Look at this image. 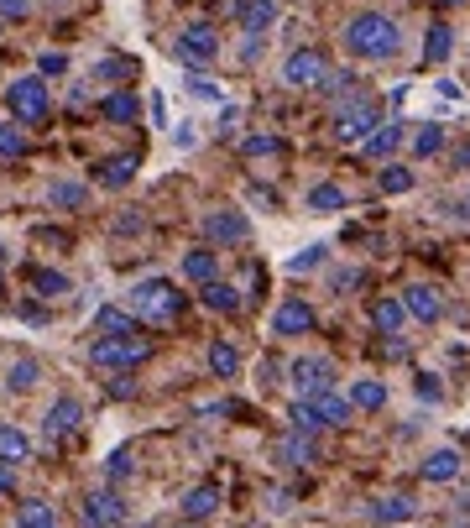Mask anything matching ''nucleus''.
I'll return each mask as SVG.
<instances>
[{
	"instance_id": "f257e3e1",
	"label": "nucleus",
	"mask_w": 470,
	"mask_h": 528,
	"mask_svg": "<svg viewBox=\"0 0 470 528\" xmlns=\"http://www.w3.org/2000/svg\"><path fill=\"white\" fill-rule=\"evenodd\" d=\"M345 48L356 53V58L382 63V58H397V53H403V32H397V21H392V16H382V11H361V16L345 27Z\"/></svg>"
},
{
	"instance_id": "f03ea898",
	"label": "nucleus",
	"mask_w": 470,
	"mask_h": 528,
	"mask_svg": "<svg viewBox=\"0 0 470 528\" xmlns=\"http://www.w3.org/2000/svg\"><path fill=\"white\" fill-rule=\"evenodd\" d=\"M350 398L345 393H319V398H303V403H293V434H314V429H340L345 419H350Z\"/></svg>"
},
{
	"instance_id": "7ed1b4c3",
	"label": "nucleus",
	"mask_w": 470,
	"mask_h": 528,
	"mask_svg": "<svg viewBox=\"0 0 470 528\" xmlns=\"http://www.w3.org/2000/svg\"><path fill=\"white\" fill-rule=\"evenodd\" d=\"M183 309V293L168 283V278H147L131 288V319H152V325H168V319H178Z\"/></svg>"
},
{
	"instance_id": "20e7f679",
	"label": "nucleus",
	"mask_w": 470,
	"mask_h": 528,
	"mask_svg": "<svg viewBox=\"0 0 470 528\" xmlns=\"http://www.w3.org/2000/svg\"><path fill=\"white\" fill-rule=\"evenodd\" d=\"M173 58L188 63V68H209L220 58V32L209 27V21H194V27H183L173 37Z\"/></svg>"
},
{
	"instance_id": "39448f33",
	"label": "nucleus",
	"mask_w": 470,
	"mask_h": 528,
	"mask_svg": "<svg viewBox=\"0 0 470 528\" xmlns=\"http://www.w3.org/2000/svg\"><path fill=\"white\" fill-rule=\"evenodd\" d=\"M6 105H11V116L21 121V126H32V121H42L47 110H53V95H47V79H37V74H27V79H16L11 89H6Z\"/></svg>"
},
{
	"instance_id": "423d86ee",
	"label": "nucleus",
	"mask_w": 470,
	"mask_h": 528,
	"mask_svg": "<svg viewBox=\"0 0 470 528\" xmlns=\"http://www.w3.org/2000/svg\"><path fill=\"white\" fill-rule=\"evenodd\" d=\"M147 356H152V346L136 335L131 340H94L89 346V361L100 366V372H131V366H141Z\"/></svg>"
},
{
	"instance_id": "0eeeda50",
	"label": "nucleus",
	"mask_w": 470,
	"mask_h": 528,
	"mask_svg": "<svg viewBox=\"0 0 470 528\" xmlns=\"http://www.w3.org/2000/svg\"><path fill=\"white\" fill-rule=\"evenodd\" d=\"M376 126H382V105L376 100H345L335 110V136L340 142H366Z\"/></svg>"
},
{
	"instance_id": "6e6552de",
	"label": "nucleus",
	"mask_w": 470,
	"mask_h": 528,
	"mask_svg": "<svg viewBox=\"0 0 470 528\" xmlns=\"http://www.w3.org/2000/svg\"><path fill=\"white\" fill-rule=\"evenodd\" d=\"M288 382H293L298 403H303V398H319V393H329V387H335V366H329L324 356H298V361L288 366Z\"/></svg>"
},
{
	"instance_id": "1a4fd4ad",
	"label": "nucleus",
	"mask_w": 470,
	"mask_h": 528,
	"mask_svg": "<svg viewBox=\"0 0 470 528\" xmlns=\"http://www.w3.org/2000/svg\"><path fill=\"white\" fill-rule=\"evenodd\" d=\"M79 518H84V528H121V518H126V502H121V492H89L84 497V508H79Z\"/></svg>"
},
{
	"instance_id": "9d476101",
	"label": "nucleus",
	"mask_w": 470,
	"mask_h": 528,
	"mask_svg": "<svg viewBox=\"0 0 470 528\" xmlns=\"http://www.w3.org/2000/svg\"><path fill=\"white\" fill-rule=\"evenodd\" d=\"M204 236L215 241V246H241L251 236V220L241 210H209L204 215Z\"/></svg>"
},
{
	"instance_id": "9b49d317",
	"label": "nucleus",
	"mask_w": 470,
	"mask_h": 528,
	"mask_svg": "<svg viewBox=\"0 0 470 528\" xmlns=\"http://www.w3.org/2000/svg\"><path fill=\"white\" fill-rule=\"evenodd\" d=\"M324 74H329V63H324V53H314V48H298L288 63H282V79H288L293 89H319Z\"/></svg>"
},
{
	"instance_id": "f8f14e48",
	"label": "nucleus",
	"mask_w": 470,
	"mask_h": 528,
	"mask_svg": "<svg viewBox=\"0 0 470 528\" xmlns=\"http://www.w3.org/2000/svg\"><path fill=\"white\" fill-rule=\"evenodd\" d=\"M79 424H84V403L79 398H58L53 408H47V419H42V434L47 440H68Z\"/></svg>"
},
{
	"instance_id": "ddd939ff",
	"label": "nucleus",
	"mask_w": 470,
	"mask_h": 528,
	"mask_svg": "<svg viewBox=\"0 0 470 528\" xmlns=\"http://www.w3.org/2000/svg\"><path fill=\"white\" fill-rule=\"evenodd\" d=\"M397 304H403V314L423 319V325H434V319L444 314V304H439V293H434L429 283H408V288H403V298H397Z\"/></svg>"
},
{
	"instance_id": "4468645a",
	"label": "nucleus",
	"mask_w": 470,
	"mask_h": 528,
	"mask_svg": "<svg viewBox=\"0 0 470 528\" xmlns=\"http://www.w3.org/2000/svg\"><path fill=\"white\" fill-rule=\"evenodd\" d=\"M178 508H183L188 523H204L209 513H220V487H215V481H199V487H188V492H183Z\"/></svg>"
},
{
	"instance_id": "2eb2a0df",
	"label": "nucleus",
	"mask_w": 470,
	"mask_h": 528,
	"mask_svg": "<svg viewBox=\"0 0 470 528\" xmlns=\"http://www.w3.org/2000/svg\"><path fill=\"white\" fill-rule=\"evenodd\" d=\"M314 330V309L303 298H288L277 314H272V335H309Z\"/></svg>"
},
{
	"instance_id": "dca6fc26",
	"label": "nucleus",
	"mask_w": 470,
	"mask_h": 528,
	"mask_svg": "<svg viewBox=\"0 0 470 528\" xmlns=\"http://www.w3.org/2000/svg\"><path fill=\"white\" fill-rule=\"evenodd\" d=\"M235 21L246 27V37H262L277 21V0H235Z\"/></svg>"
},
{
	"instance_id": "f3484780",
	"label": "nucleus",
	"mask_w": 470,
	"mask_h": 528,
	"mask_svg": "<svg viewBox=\"0 0 470 528\" xmlns=\"http://www.w3.org/2000/svg\"><path fill=\"white\" fill-rule=\"evenodd\" d=\"M94 335H100V340H131V335H136V319H131V309H115V304H105L100 314H94Z\"/></svg>"
},
{
	"instance_id": "a211bd4d",
	"label": "nucleus",
	"mask_w": 470,
	"mask_h": 528,
	"mask_svg": "<svg viewBox=\"0 0 470 528\" xmlns=\"http://www.w3.org/2000/svg\"><path fill=\"white\" fill-rule=\"evenodd\" d=\"M0 461H6V466H27V461H32V440H27V429L0 424Z\"/></svg>"
},
{
	"instance_id": "6ab92c4d",
	"label": "nucleus",
	"mask_w": 470,
	"mask_h": 528,
	"mask_svg": "<svg viewBox=\"0 0 470 528\" xmlns=\"http://www.w3.org/2000/svg\"><path fill=\"white\" fill-rule=\"evenodd\" d=\"M183 278L188 283H215L220 278V257H215V251H209V246H199V251H188V257H183Z\"/></svg>"
},
{
	"instance_id": "aec40b11",
	"label": "nucleus",
	"mask_w": 470,
	"mask_h": 528,
	"mask_svg": "<svg viewBox=\"0 0 470 528\" xmlns=\"http://www.w3.org/2000/svg\"><path fill=\"white\" fill-rule=\"evenodd\" d=\"M94 178H100V189H126V183L136 178V157L121 152V157H105L100 168H94Z\"/></svg>"
},
{
	"instance_id": "412c9836",
	"label": "nucleus",
	"mask_w": 470,
	"mask_h": 528,
	"mask_svg": "<svg viewBox=\"0 0 470 528\" xmlns=\"http://www.w3.org/2000/svg\"><path fill=\"white\" fill-rule=\"evenodd\" d=\"M47 204H53V210H84V204H89V189H84V183L58 178V183H47Z\"/></svg>"
},
{
	"instance_id": "4be33fe9",
	"label": "nucleus",
	"mask_w": 470,
	"mask_h": 528,
	"mask_svg": "<svg viewBox=\"0 0 470 528\" xmlns=\"http://www.w3.org/2000/svg\"><path fill=\"white\" fill-rule=\"evenodd\" d=\"M199 304L209 309V314H235V309H241V293H235L230 283H204V293H199Z\"/></svg>"
},
{
	"instance_id": "5701e85b",
	"label": "nucleus",
	"mask_w": 470,
	"mask_h": 528,
	"mask_svg": "<svg viewBox=\"0 0 470 528\" xmlns=\"http://www.w3.org/2000/svg\"><path fill=\"white\" fill-rule=\"evenodd\" d=\"M277 461L282 466H309L314 461V440H309V434H288V440H277Z\"/></svg>"
},
{
	"instance_id": "b1692460",
	"label": "nucleus",
	"mask_w": 470,
	"mask_h": 528,
	"mask_svg": "<svg viewBox=\"0 0 470 528\" xmlns=\"http://www.w3.org/2000/svg\"><path fill=\"white\" fill-rule=\"evenodd\" d=\"M37 377H42V366H37L32 356H16V361L6 366V387H11V393H32Z\"/></svg>"
},
{
	"instance_id": "393cba45",
	"label": "nucleus",
	"mask_w": 470,
	"mask_h": 528,
	"mask_svg": "<svg viewBox=\"0 0 470 528\" xmlns=\"http://www.w3.org/2000/svg\"><path fill=\"white\" fill-rule=\"evenodd\" d=\"M366 518H371V523H408V518H413V502H408V497L371 502V508H366Z\"/></svg>"
},
{
	"instance_id": "a878e982",
	"label": "nucleus",
	"mask_w": 470,
	"mask_h": 528,
	"mask_svg": "<svg viewBox=\"0 0 470 528\" xmlns=\"http://www.w3.org/2000/svg\"><path fill=\"white\" fill-rule=\"evenodd\" d=\"M350 408H382L387 403V382H376V377H361L356 387H350Z\"/></svg>"
},
{
	"instance_id": "bb28decb",
	"label": "nucleus",
	"mask_w": 470,
	"mask_h": 528,
	"mask_svg": "<svg viewBox=\"0 0 470 528\" xmlns=\"http://www.w3.org/2000/svg\"><path fill=\"white\" fill-rule=\"evenodd\" d=\"M460 476V455L455 450H434L429 461H423V481H455Z\"/></svg>"
},
{
	"instance_id": "cd10ccee",
	"label": "nucleus",
	"mask_w": 470,
	"mask_h": 528,
	"mask_svg": "<svg viewBox=\"0 0 470 528\" xmlns=\"http://www.w3.org/2000/svg\"><path fill=\"white\" fill-rule=\"evenodd\" d=\"M16 528H63L58 523V513L53 508H47V502H21V513H16Z\"/></svg>"
},
{
	"instance_id": "c85d7f7f",
	"label": "nucleus",
	"mask_w": 470,
	"mask_h": 528,
	"mask_svg": "<svg viewBox=\"0 0 470 528\" xmlns=\"http://www.w3.org/2000/svg\"><path fill=\"white\" fill-rule=\"evenodd\" d=\"M209 372H215V377H235V372H241V351H235L230 340H215V346H209Z\"/></svg>"
},
{
	"instance_id": "c756f323",
	"label": "nucleus",
	"mask_w": 470,
	"mask_h": 528,
	"mask_svg": "<svg viewBox=\"0 0 470 528\" xmlns=\"http://www.w3.org/2000/svg\"><path fill=\"white\" fill-rule=\"evenodd\" d=\"M309 210H314V215L345 210V189H340V183H319V189H309Z\"/></svg>"
},
{
	"instance_id": "7c9ffc66",
	"label": "nucleus",
	"mask_w": 470,
	"mask_h": 528,
	"mask_svg": "<svg viewBox=\"0 0 470 528\" xmlns=\"http://www.w3.org/2000/svg\"><path fill=\"white\" fill-rule=\"evenodd\" d=\"M371 319H376V330H387V335H397V330H403V304H397V298H376V304H371Z\"/></svg>"
},
{
	"instance_id": "2f4dec72",
	"label": "nucleus",
	"mask_w": 470,
	"mask_h": 528,
	"mask_svg": "<svg viewBox=\"0 0 470 528\" xmlns=\"http://www.w3.org/2000/svg\"><path fill=\"white\" fill-rule=\"evenodd\" d=\"M136 95H105V105H100V116L105 121H115V126H126V121H136Z\"/></svg>"
},
{
	"instance_id": "473e14b6",
	"label": "nucleus",
	"mask_w": 470,
	"mask_h": 528,
	"mask_svg": "<svg viewBox=\"0 0 470 528\" xmlns=\"http://www.w3.org/2000/svg\"><path fill=\"white\" fill-rule=\"evenodd\" d=\"M450 48H455V32L444 27V21H434V27H429V48H423V58H429V63H444V58H450Z\"/></svg>"
},
{
	"instance_id": "72a5a7b5",
	"label": "nucleus",
	"mask_w": 470,
	"mask_h": 528,
	"mask_svg": "<svg viewBox=\"0 0 470 528\" xmlns=\"http://www.w3.org/2000/svg\"><path fill=\"white\" fill-rule=\"evenodd\" d=\"M397 147H403V131H397V126H376V131L366 136V152H371V157H387V152H397Z\"/></svg>"
},
{
	"instance_id": "f704fd0d",
	"label": "nucleus",
	"mask_w": 470,
	"mask_h": 528,
	"mask_svg": "<svg viewBox=\"0 0 470 528\" xmlns=\"http://www.w3.org/2000/svg\"><path fill=\"white\" fill-rule=\"evenodd\" d=\"M32 288H37L42 298H58V293H68V278H63V272H47V267H37V272H32Z\"/></svg>"
},
{
	"instance_id": "c9c22d12",
	"label": "nucleus",
	"mask_w": 470,
	"mask_h": 528,
	"mask_svg": "<svg viewBox=\"0 0 470 528\" xmlns=\"http://www.w3.org/2000/svg\"><path fill=\"white\" fill-rule=\"evenodd\" d=\"M439 147H444V126H423V131L413 136V152H418V157H434Z\"/></svg>"
},
{
	"instance_id": "e433bc0d",
	"label": "nucleus",
	"mask_w": 470,
	"mask_h": 528,
	"mask_svg": "<svg viewBox=\"0 0 470 528\" xmlns=\"http://www.w3.org/2000/svg\"><path fill=\"white\" fill-rule=\"evenodd\" d=\"M324 257H329V246H309L288 262V272H314V267H324Z\"/></svg>"
},
{
	"instance_id": "4c0bfd02",
	"label": "nucleus",
	"mask_w": 470,
	"mask_h": 528,
	"mask_svg": "<svg viewBox=\"0 0 470 528\" xmlns=\"http://www.w3.org/2000/svg\"><path fill=\"white\" fill-rule=\"evenodd\" d=\"M27 152V136H21V126H0V157H21Z\"/></svg>"
},
{
	"instance_id": "58836bf2",
	"label": "nucleus",
	"mask_w": 470,
	"mask_h": 528,
	"mask_svg": "<svg viewBox=\"0 0 470 528\" xmlns=\"http://www.w3.org/2000/svg\"><path fill=\"white\" fill-rule=\"evenodd\" d=\"M413 189V173L408 168H387L382 173V194H408Z\"/></svg>"
},
{
	"instance_id": "ea45409f",
	"label": "nucleus",
	"mask_w": 470,
	"mask_h": 528,
	"mask_svg": "<svg viewBox=\"0 0 470 528\" xmlns=\"http://www.w3.org/2000/svg\"><path fill=\"white\" fill-rule=\"evenodd\" d=\"M350 84H356V74H350V68H340V74H324V79H319L324 95H350Z\"/></svg>"
},
{
	"instance_id": "a19ab883",
	"label": "nucleus",
	"mask_w": 470,
	"mask_h": 528,
	"mask_svg": "<svg viewBox=\"0 0 470 528\" xmlns=\"http://www.w3.org/2000/svg\"><path fill=\"white\" fill-rule=\"evenodd\" d=\"M188 95H194V100H215V105H220V84H215V79H204V74H194V79H188Z\"/></svg>"
},
{
	"instance_id": "79ce46f5",
	"label": "nucleus",
	"mask_w": 470,
	"mask_h": 528,
	"mask_svg": "<svg viewBox=\"0 0 470 528\" xmlns=\"http://www.w3.org/2000/svg\"><path fill=\"white\" fill-rule=\"evenodd\" d=\"M241 152H246V157H272V152H277V136H246Z\"/></svg>"
},
{
	"instance_id": "37998d69",
	"label": "nucleus",
	"mask_w": 470,
	"mask_h": 528,
	"mask_svg": "<svg viewBox=\"0 0 470 528\" xmlns=\"http://www.w3.org/2000/svg\"><path fill=\"white\" fill-rule=\"evenodd\" d=\"M131 476V450H115L110 455V481H126Z\"/></svg>"
},
{
	"instance_id": "c03bdc74",
	"label": "nucleus",
	"mask_w": 470,
	"mask_h": 528,
	"mask_svg": "<svg viewBox=\"0 0 470 528\" xmlns=\"http://www.w3.org/2000/svg\"><path fill=\"white\" fill-rule=\"evenodd\" d=\"M37 68H42L37 79H47V74H63V68H68V58H63V53H42V58H37Z\"/></svg>"
},
{
	"instance_id": "a18cd8bd",
	"label": "nucleus",
	"mask_w": 470,
	"mask_h": 528,
	"mask_svg": "<svg viewBox=\"0 0 470 528\" xmlns=\"http://www.w3.org/2000/svg\"><path fill=\"white\" fill-rule=\"evenodd\" d=\"M413 387H418V398H423V403H439V398H444V387H439L434 377H418Z\"/></svg>"
},
{
	"instance_id": "49530a36",
	"label": "nucleus",
	"mask_w": 470,
	"mask_h": 528,
	"mask_svg": "<svg viewBox=\"0 0 470 528\" xmlns=\"http://www.w3.org/2000/svg\"><path fill=\"white\" fill-rule=\"evenodd\" d=\"M131 74V63H100L94 68V79H126Z\"/></svg>"
},
{
	"instance_id": "de8ad7c7",
	"label": "nucleus",
	"mask_w": 470,
	"mask_h": 528,
	"mask_svg": "<svg viewBox=\"0 0 470 528\" xmlns=\"http://www.w3.org/2000/svg\"><path fill=\"white\" fill-rule=\"evenodd\" d=\"M262 48H267L262 37H246V42H241V63H256V58H262Z\"/></svg>"
},
{
	"instance_id": "09e8293b",
	"label": "nucleus",
	"mask_w": 470,
	"mask_h": 528,
	"mask_svg": "<svg viewBox=\"0 0 470 528\" xmlns=\"http://www.w3.org/2000/svg\"><path fill=\"white\" fill-rule=\"evenodd\" d=\"M32 6H27V0H0V16H11V21H21V16H27Z\"/></svg>"
},
{
	"instance_id": "8fccbe9b",
	"label": "nucleus",
	"mask_w": 470,
	"mask_h": 528,
	"mask_svg": "<svg viewBox=\"0 0 470 528\" xmlns=\"http://www.w3.org/2000/svg\"><path fill=\"white\" fill-rule=\"evenodd\" d=\"M0 492H16V466L0 461Z\"/></svg>"
},
{
	"instance_id": "3c124183",
	"label": "nucleus",
	"mask_w": 470,
	"mask_h": 528,
	"mask_svg": "<svg viewBox=\"0 0 470 528\" xmlns=\"http://www.w3.org/2000/svg\"><path fill=\"white\" fill-rule=\"evenodd\" d=\"M455 168H470V147H460V152H455Z\"/></svg>"
},
{
	"instance_id": "603ef678",
	"label": "nucleus",
	"mask_w": 470,
	"mask_h": 528,
	"mask_svg": "<svg viewBox=\"0 0 470 528\" xmlns=\"http://www.w3.org/2000/svg\"><path fill=\"white\" fill-rule=\"evenodd\" d=\"M455 215H460V220H470V194H465V199L455 204Z\"/></svg>"
},
{
	"instance_id": "864d4df0",
	"label": "nucleus",
	"mask_w": 470,
	"mask_h": 528,
	"mask_svg": "<svg viewBox=\"0 0 470 528\" xmlns=\"http://www.w3.org/2000/svg\"><path fill=\"white\" fill-rule=\"evenodd\" d=\"M439 6H465V0H439Z\"/></svg>"
},
{
	"instance_id": "5fc2aeb1",
	"label": "nucleus",
	"mask_w": 470,
	"mask_h": 528,
	"mask_svg": "<svg viewBox=\"0 0 470 528\" xmlns=\"http://www.w3.org/2000/svg\"><path fill=\"white\" fill-rule=\"evenodd\" d=\"M178 528H204V523H178Z\"/></svg>"
},
{
	"instance_id": "6e6d98bb",
	"label": "nucleus",
	"mask_w": 470,
	"mask_h": 528,
	"mask_svg": "<svg viewBox=\"0 0 470 528\" xmlns=\"http://www.w3.org/2000/svg\"><path fill=\"white\" fill-rule=\"evenodd\" d=\"M0 257H6V246H0Z\"/></svg>"
}]
</instances>
